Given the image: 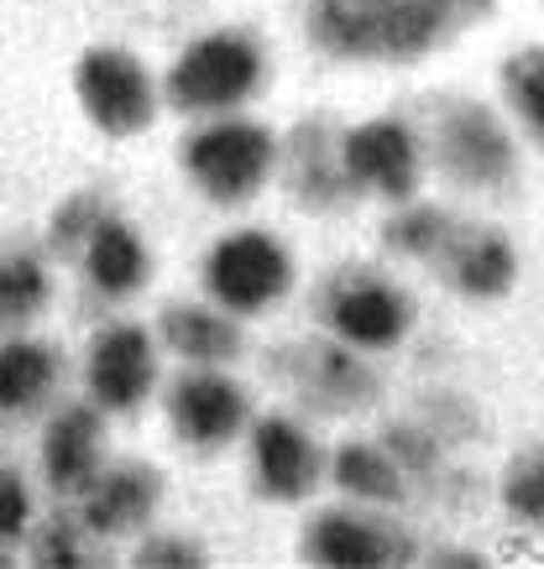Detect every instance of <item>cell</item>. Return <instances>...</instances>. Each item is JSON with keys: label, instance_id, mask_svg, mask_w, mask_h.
Here are the masks:
<instances>
[{"label": "cell", "instance_id": "cell-1", "mask_svg": "<svg viewBox=\"0 0 544 569\" xmlns=\"http://www.w3.org/2000/svg\"><path fill=\"white\" fill-rule=\"evenodd\" d=\"M487 11L492 0H315L309 32L340 58H419Z\"/></svg>", "mask_w": 544, "mask_h": 569}, {"label": "cell", "instance_id": "cell-2", "mask_svg": "<svg viewBox=\"0 0 544 569\" xmlns=\"http://www.w3.org/2000/svg\"><path fill=\"white\" fill-rule=\"evenodd\" d=\"M257 79H263L257 42L241 32H215L178 58L174 79H168V100L178 110H226V104L246 100Z\"/></svg>", "mask_w": 544, "mask_h": 569}, {"label": "cell", "instance_id": "cell-3", "mask_svg": "<svg viewBox=\"0 0 544 569\" xmlns=\"http://www.w3.org/2000/svg\"><path fill=\"white\" fill-rule=\"evenodd\" d=\"M184 162H189L194 183L210 193L215 204H246L267 183V173H273V137L263 126H246V121L215 126V131L189 141Z\"/></svg>", "mask_w": 544, "mask_h": 569}, {"label": "cell", "instance_id": "cell-4", "mask_svg": "<svg viewBox=\"0 0 544 569\" xmlns=\"http://www.w3.org/2000/svg\"><path fill=\"white\" fill-rule=\"evenodd\" d=\"M294 282L288 251L263 230H241L210 251V293L236 313H257L267 303H278Z\"/></svg>", "mask_w": 544, "mask_h": 569}, {"label": "cell", "instance_id": "cell-5", "mask_svg": "<svg viewBox=\"0 0 544 569\" xmlns=\"http://www.w3.org/2000/svg\"><path fill=\"white\" fill-rule=\"evenodd\" d=\"M79 100H85L89 121L100 131H110V137L147 131V121H152V79L121 48L85 52V63H79Z\"/></svg>", "mask_w": 544, "mask_h": 569}, {"label": "cell", "instance_id": "cell-6", "mask_svg": "<svg viewBox=\"0 0 544 569\" xmlns=\"http://www.w3.org/2000/svg\"><path fill=\"white\" fill-rule=\"evenodd\" d=\"M340 162H346L352 189H377L387 199H408L419 183V152H414V137L398 121H372L352 131L340 147Z\"/></svg>", "mask_w": 544, "mask_h": 569}, {"label": "cell", "instance_id": "cell-7", "mask_svg": "<svg viewBox=\"0 0 544 569\" xmlns=\"http://www.w3.org/2000/svg\"><path fill=\"white\" fill-rule=\"evenodd\" d=\"M439 162L451 168V178L492 189L513 173V147L503 137V126L492 121L482 104H456L439 121Z\"/></svg>", "mask_w": 544, "mask_h": 569}, {"label": "cell", "instance_id": "cell-8", "mask_svg": "<svg viewBox=\"0 0 544 569\" xmlns=\"http://www.w3.org/2000/svg\"><path fill=\"white\" fill-rule=\"evenodd\" d=\"M408 319H414L408 298L398 293V288L377 282V277H352V282L335 293V303H330L335 335H340L346 346H367V350L404 340Z\"/></svg>", "mask_w": 544, "mask_h": 569}, {"label": "cell", "instance_id": "cell-9", "mask_svg": "<svg viewBox=\"0 0 544 569\" xmlns=\"http://www.w3.org/2000/svg\"><path fill=\"white\" fill-rule=\"evenodd\" d=\"M152 340H147V329H110L95 340V356H89V392L100 397L106 408L126 413V408H137L141 397L152 392Z\"/></svg>", "mask_w": 544, "mask_h": 569}, {"label": "cell", "instance_id": "cell-10", "mask_svg": "<svg viewBox=\"0 0 544 569\" xmlns=\"http://www.w3.org/2000/svg\"><path fill=\"white\" fill-rule=\"evenodd\" d=\"M178 439H189L199 449H220L226 439H236V429L246 423V397L230 387L226 377H184L168 397Z\"/></svg>", "mask_w": 544, "mask_h": 569}, {"label": "cell", "instance_id": "cell-11", "mask_svg": "<svg viewBox=\"0 0 544 569\" xmlns=\"http://www.w3.org/2000/svg\"><path fill=\"white\" fill-rule=\"evenodd\" d=\"M257 470H263V486L278 501H304L319 481V449L294 423L267 418L257 429Z\"/></svg>", "mask_w": 544, "mask_h": 569}, {"label": "cell", "instance_id": "cell-12", "mask_svg": "<svg viewBox=\"0 0 544 569\" xmlns=\"http://www.w3.org/2000/svg\"><path fill=\"white\" fill-rule=\"evenodd\" d=\"M158 491H162V476L147 466H126V470H110L106 481L89 491V507L85 518L95 533H131L141 522L152 518L158 507Z\"/></svg>", "mask_w": 544, "mask_h": 569}, {"label": "cell", "instance_id": "cell-13", "mask_svg": "<svg viewBox=\"0 0 544 569\" xmlns=\"http://www.w3.org/2000/svg\"><path fill=\"white\" fill-rule=\"evenodd\" d=\"M304 553L309 559H319V565H393V559H408V549H398L387 533H377L372 522H356L346 518V512H325V518L309 528V538H304Z\"/></svg>", "mask_w": 544, "mask_h": 569}, {"label": "cell", "instance_id": "cell-14", "mask_svg": "<svg viewBox=\"0 0 544 569\" xmlns=\"http://www.w3.org/2000/svg\"><path fill=\"white\" fill-rule=\"evenodd\" d=\"M42 460H48L53 491H89L95 460H100V418L89 413V408H69V413L48 429Z\"/></svg>", "mask_w": 544, "mask_h": 569}, {"label": "cell", "instance_id": "cell-15", "mask_svg": "<svg viewBox=\"0 0 544 569\" xmlns=\"http://www.w3.org/2000/svg\"><path fill=\"white\" fill-rule=\"evenodd\" d=\"M85 257H89V277L106 293H131V288H141V277H147V251H141V241L121 220H95Z\"/></svg>", "mask_w": 544, "mask_h": 569}, {"label": "cell", "instance_id": "cell-16", "mask_svg": "<svg viewBox=\"0 0 544 569\" xmlns=\"http://www.w3.org/2000/svg\"><path fill=\"white\" fill-rule=\"evenodd\" d=\"M451 277H456L461 288L472 298H503L513 288V277H518V261H513V246L503 236H466L456 246V261H451Z\"/></svg>", "mask_w": 544, "mask_h": 569}, {"label": "cell", "instance_id": "cell-17", "mask_svg": "<svg viewBox=\"0 0 544 569\" xmlns=\"http://www.w3.org/2000/svg\"><path fill=\"white\" fill-rule=\"evenodd\" d=\"M162 335L178 356L189 361H230L241 350V335L230 319L220 313H205V309H168L162 313Z\"/></svg>", "mask_w": 544, "mask_h": 569}, {"label": "cell", "instance_id": "cell-18", "mask_svg": "<svg viewBox=\"0 0 544 569\" xmlns=\"http://www.w3.org/2000/svg\"><path fill=\"white\" fill-rule=\"evenodd\" d=\"M48 381H53V356L42 346H27V340H17V346L0 350V408H32L37 397L48 392Z\"/></svg>", "mask_w": 544, "mask_h": 569}, {"label": "cell", "instance_id": "cell-19", "mask_svg": "<svg viewBox=\"0 0 544 569\" xmlns=\"http://www.w3.org/2000/svg\"><path fill=\"white\" fill-rule=\"evenodd\" d=\"M335 481L346 486V491H356V497H367V501H398L404 497V476H398V466L383 460V455L367 449V445L340 449V460H335Z\"/></svg>", "mask_w": 544, "mask_h": 569}, {"label": "cell", "instance_id": "cell-20", "mask_svg": "<svg viewBox=\"0 0 544 569\" xmlns=\"http://www.w3.org/2000/svg\"><path fill=\"white\" fill-rule=\"evenodd\" d=\"M48 298V282H42V267L37 261H6L0 267V319L6 325H21L32 319Z\"/></svg>", "mask_w": 544, "mask_h": 569}, {"label": "cell", "instance_id": "cell-21", "mask_svg": "<svg viewBox=\"0 0 544 569\" xmlns=\"http://www.w3.org/2000/svg\"><path fill=\"white\" fill-rule=\"evenodd\" d=\"M508 94L518 104V116H524L528 137H540L544 126V52L540 48H528L524 58L508 63Z\"/></svg>", "mask_w": 544, "mask_h": 569}, {"label": "cell", "instance_id": "cell-22", "mask_svg": "<svg viewBox=\"0 0 544 569\" xmlns=\"http://www.w3.org/2000/svg\"><path fill=\"white\" fill-rule=\"evenodd\" d=\"M445 214L439 209H408L404 220L387 224V241L398 246V251H408V257H429V251H439V241H445Z\"/></svg>", "mask_w": 544, "mask_h": 569}, {"label": "cell", "instance_id": "cell-23", "mask_svg": "<svg viewBox=\"0 0 544 569\" xmlns=\"http://www.w3.org/2000/svg\"><path fill=\"white\" fill-rule=\"evenodd\" d=\"M508 507L524 522H540V512H544V470H540V455H524V460L513 466Z\"/></svg>", "mask_w": 544, "mask_h": 569}, {"label": "cell", "instance_id": "cell-24", "mask_svg": "<svg viewBox=\"0 0 544 569\" xmlns=\"http://www.w3.org/2000/svg\"><path fill=\"white\" fill-rule=\"evenodd\" d=\"M37 565H79L85 553H79V533H73V522H48V533H42V543H37L32 553Z\"/></svg>", "mask_w": 544, "mask_h": 569}, {"label": "cell", "instance_id": "cell-25", "mask_svg": "<svg viewBox=\"0 0 544 569\" xmlns=\"http://www.w3.org/2000/svg\"><path fill=\"white\" fill-rule=\"evenodd\" d=\"M27 522V486L17 470H0V538H17Z\"/></svg>", "mask_w": 544, "mask_h": 569}, {"label": "cell", "instance_id": "cell-26", "mask_svg": "<svg viewBox=\"0 0 544 569\" xmlns=\"http://www.w3.org/2000/svg\"><path fill=\"white\" fill-rule=\"evenodd\" d=\"M137 565H205V553L199 549H189L184 538H158V543H141V553H137Z\"/></svg>", "mask_w": 544, "mask_h": 569}]
</instances>
